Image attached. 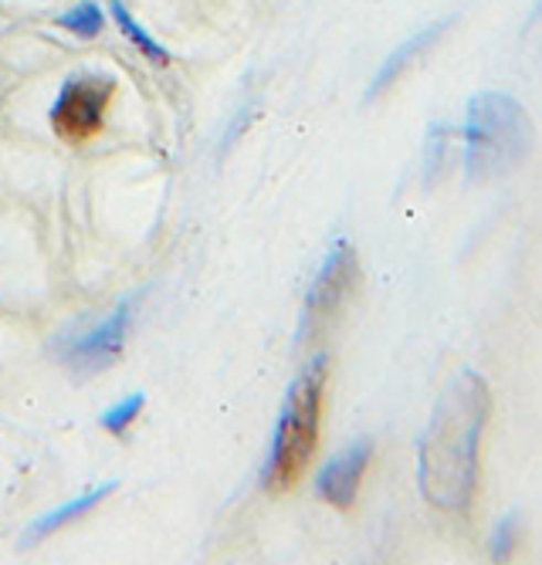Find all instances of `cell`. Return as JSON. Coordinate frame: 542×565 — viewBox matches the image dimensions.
Listing matches in <instances>:
<instances>
[{"label":"cell","instance_id":"obj_1","mask_svg":"<svg viewBox=\"0 0 542 565\" xmlns=\"http://www.w3.org/2000/svg\"><path fill=\"white\" fill-rule=\"evenodd\" d=\"M491 417L488 383L465 370L440 393L421 440V491L440 511H465L478 488V447Z\"/></svg>","mask_w":542,"mask_h":565},{"label":"cell","instance_id":"obj_2","mask_svg":"<svg viewBox=\"0 0 542 565\" xmlns=\"http://www.w3.org/2000/svg\"><path fill=\"white\" fill-rule=\"evenodd\" d=\"M532 149L529 113L506 92H485L468 106L465 170L471 180H499L519 170Z\"/></svg>","mask_w":542,"mask_h":565},{"label":"cell","instance_id":"obj_3","mask_svg":"<svg viewBox=\"0 0 542 565\" xmlns=\"http://www.w3.org/2000/svg\"><path fill=\"white\" fill-rule=\"evenodd\" d=\"M322 386H326V359L316 363L291 383L288 399L281 406V420L275 430L272 457L265 468V488L281 494L299 484L319 444V420H322Z\"/></svg>","mask_w":542,"mask_h":565},{"label":"cell","instance_id":"obj_4","mask_svg":"<svg viewBox=\"0 0 542 565\" xmlns=\"http://www.w3.org/2000/svg\"><path fill=\"white\" fill-rule=\"evenodd\" d=\"M116 95V82L109 75H78L72 78L55 109H52V126L65 142H88L98 129H103L106 109Z\"/></svg>","mask_w":542,"mask_h":565},{"label":"cell","instance_id":"obj_5","mask_svg":"<svg viewBox=\"0 0 542 565\" xmlns=\"http://www.w3.org/2000/svg\"><path fill=\"white\" fill-rule=\"evenodd\" d=\"M353 281H357V254L347 241H339L309 291V301H306V322H302V339H312L319 335L336 316L339 308L347 305L350 291H353Z\"/></svg>","mask_w":542,"mask_h":565},{"label":"cell","instance_id":"obj_6","mask_svg":"<svg viewBox=\"0 0 542 565\" xmlns=\"http://www.w3.org/2000/svg\"><path fill=\"white\" fill-rule=\"evenodd\" d=\"M370 454L373 444L370 440H357L350 450H342L339 457H332L326 471L319 475V494L332 504V508H353L363 475L370 468Z\"/></svg>","mask_w":542,"mask_h":565},{"label":"cell","instance_id":"obj_7","mask_svg":"<svg viewBox=\"0 0 542 565\" xmlns=\"http://www.w3.org/2000/svg\"><path fill=\"white\" fill-rule=\"evenodd\" d=\"M126 329H129V305H119L103 326L92 329L88 335H82L68 349V363L85 370V373L106 370L109 363H116L123 345H126Z\"/></svg>","mask_w":542,"mask_h":565},{"label":"cell","instance_id":"obj_8","mask_svg":"<svg viewBox=\"0 0 542 565\" xmlns=\"http://www.w3.org/2000/svg\"><path fill=\"white\" fill-rule=\"evenodd\" d=\"M448 24H434V28H427V31H421L417 38H411V41H404L397 51H393V55H390V62L380 68V75H376V82H373V88H370V95H376V92H383L393 78H397L404 68H411L414 65V58L417 55H424V51L440 38V31H445Z\"/></svg>","mask_w":542,"mask_h":565},{"label":"cell","instance_id":"obj_9","mask_svg":"<svg viewBox=\"0 0 542 565\" xmlns=\"http://www.w3.org/2000/svg\"><path fill=\"white\" fill-rule=\"evenodd\" d=\"M116 491V484H103L98 491H88V494H82V498H75V501H68L65 508H59V511H52L47 519H41L38 525H34V532L38 535H44V532H52V529H59V525H65V522H72V519H78L82 511H88L92 504H98L103 498H109Z\"/></svg>","mask_w":542,"mask_h":565},{"label":"cell","instance_id":"obj_10","mask_svg":"<svg viewBox=\"0 0 542 565\" xmlns=\"http://www.w3.org/2000/svg\"><path fill=\"white\" fill-rule=\"evenodd\" d=\"M113 18L119 21V28L126 31V38H129V41H132V44L142 51L146 58H153V62H160V65H167V62H170V58H167V51H163V47H160V44H157L150 34H146V31H142V28L132 21V14H129L123 4H119V0H113Z\"/></svg>","mask_w":542,"mask_h":565},{"label":"cell","instance_id":"obj_11","mask_svg":"<svg viewBox=\"0 0 542 565\" xmlns=\"http://www.w3.org/2000/svg\"><path fill=\"white\" fill-rule=\"evenodd\" d=\"M62 24H65L72 34H78V38H95L98 28H103V11H98L95 4H82V8L68 11V14L62 18Z\"/></svg>","mask_w":542,"mask_h":565},{"label":"cell","instance_id":"obj_12","mask_svg":"<svg viewBox=\"0 0 542 565\" xmlns=\"http://www.w3.org/2000/svg\"><path fill=\"white\" fill-rule=\"evenodd\" d=\"M142 409V396L136 393V396H129V399H123V403H116L109 414L103 417V427L109 430V434H123L132 420H136V414Z\"/></svg>","mask_w":542,"mask_h":565},{"label":"cell","instance_id":"obj_13","mask_svg":"<svg viewBox=\"0 0 542 565\" xmlns=\"http://www.w3.org/2000/svg\"><path fill=\"white\" fill-rule=\"evenodd\" d=\"M509 542H512V519L499 529V539H496V545H491V552H496L499 558H506L509 555Z\"/></svg>","mask_w":542,"mask_h":565}]
</instances>
